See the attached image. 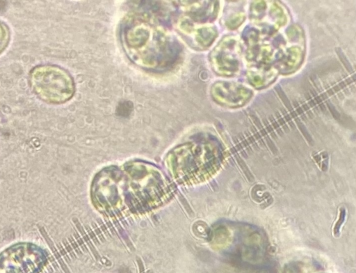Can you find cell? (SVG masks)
Listing matches in <instances>:
<instances>
[{"label":"cell","mask_w":356,"mask_h":273,"mask_svg":"<svg viewBox=\"0 0 356 273\" xmlns=\"http://www.w3.org/2000/svg\"><path fill=\"white\" fill-rule=\"evenodd\" d=\"M337 50V53L341 60V61L343 63V64L345 65L346 68L347 69V70L348 72H352V68H351V65L349 63L348 61L347 60V58L344 56V54L343 53L341 52V49L339 48H337L336 49Z\"/></svg>","instance_id":"8992f818"},{"label":"cell","mask_w":356,"mask_h":273,"mask_svg":"<svg viewBox=\"0 0 356 273\" xmlns=\"http://www.w3.org/2000/svg\"><path fill=\"white\" fill-rule=\"evenodd\" d=\"M10 38V32L8 26L0 21V54L7 47Z\"/></svg>","instance_id":"3957f363"},{"label":"cell","mask_w":356,"mask_h":273,"mask_svg":"<svg viewBox=\"0 0 356 273\" xmlns=\"http://www.w3.org/2000/svg\"><path fill=\"white\" fill-rule=\"evenodd\" d=\"M275 90H276L277 93H278L280 98L282 100L283 103L284 104V105L286 107V108L289 110L291 111V113L293 115V116L294 117V118H297L296 114L294 113L292 106L291 105V104L289 101V99L287 98L286 95H285V93H284L282 89L280 88V86H276Z\"/></svg>","instance_id":"5b68a950"},{"label":"cell","mask_w":356,"mask_h":273,"mask_svg":"<svg viewBox=\"0 0 356 273\" xmlns=\"http://www.w3.org/2000/svg\"><path fill=\"white\" fill-rule=\"evenodd\" d=\"M33 91L42 100L49 104H62L70 100L75 91L74 82L70 73L54 65H41L29 74Z\"/></svg>","instance_id":"6da1fadb"},{"label":"cell","mask_w":356,"mask_h":273,"mask_svg":"<svg viewBox=\"0 0 356 273\" xmlns=\"http://www.w3.org/2000/svg\"><path fill=\"white\" fill-rule=\"evenodd\" d=\"M327 107H328L332 115L334 116V118L337 120L339 119L340 116H339L338 111L336 110V109L330 103H327Z\"/></svg>","instance_id":"52a82bcc"},{"label":"cell","mask_w":356,"mask_h":273,"mask_svg":"<svg viewBox=\"0 0 356 273\" xmlns=\"http://www.w3.org/2000/svg\"><path fill=\"white\" fill-rule=\"evenodd\" d=\"M45 260L43 249L36 244H15L0 254V273H37Z\"/></svg>","instance_id":"7a4b0ae2"},{"label":"cell","mask_w":356,"mask_h":273,"mask_svg":"<svg viewBox=\"0 0 356 273\" xmlns=\"http://www.w3.org/2000/svg\"><path fill=\"white\" fill-rule=\"evenodd\" d=\"M297 124H298V127L300 128V130L302 131V134L307 138V139L308 141H311V137H310L309 133L307 132V130L305 129V126L303 125V124L302 123H300V122H298Z\"/></svg>","instance_id":"ba28073f"},{"label":"cell","mask_w":356,"mask_h":273,"mask_svg":"<svg viewBox=\"0 0 356 273\" xmlns=\"http://www.w3.org/2000/svg\"><path fill=\"white\" fill-rule=\"evenodd\" d=\"M346 217V210L344 208H341L338 215L337 220L336 221L333 227V235L338 237L340 234V229L345 221Z\"/></svg>","instance_id":"277c9868"}]
</instances>
